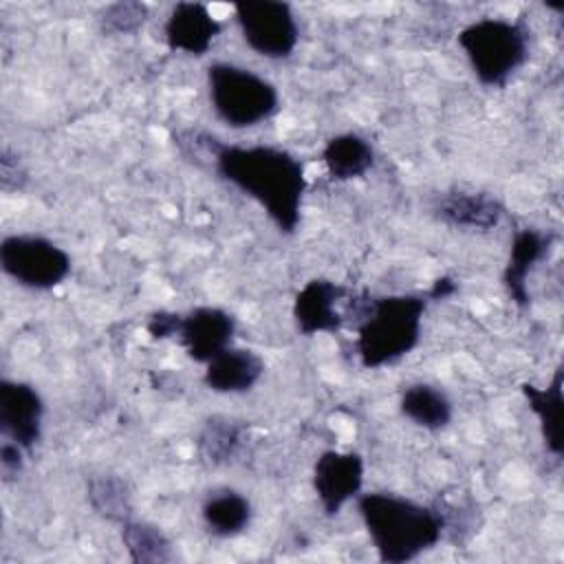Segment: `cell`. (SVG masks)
Masks as SVG:
<instances>
[{
	"instance_id": "18",
	"label": "cell",
	"mask_w": 564,
	"mask_h": 564,
	"mask_svg": "<svg viewBox=\"0 0 564 564\" xmlns=\"http://www.w3.org/2000/svg\"><path fill=\"white\" fill-rule=\"evenodd\" d=\"M322 161L330 178L352 181L364 176L375 165V150L361 134L344 132L326 141Z\"/></svg>"
},
{
	"instance_id": "23",
	"label": "cell",
	"mask_w": 564,
	"mask_h": 564,
	"mask_svg": "<svg viewBox=\"0 0 564 564\" xmlns=\"http://www.w3.org/2000/svg\"><path fill=\"white\" fill-rule=\"evenodd\" d=\"M148 15L150 9L143 2H115L99 13V26L108 35H128L137 33Z\"/></svg>"
},
{
	"instance_id": "8",
	"label": "cell",
	"mask_w": 564,
	"mask_h": 564,
	"mask_svg": "<svg viewBox=\"0 0 564 564\" xmlns=\"http://www.w3.org/2000/svg\"><path fill=\"white\" fill-rule=\"evenodd\" d=\"M364 458L359 452L326 449L313 465V489L326 516H337L344 505L361 494Z\"/></svg>"
},
{
	"instance_id": "17",
	"label": "cell",
	"mask_w": 564,
	"mask_h": 564,
	"mask_svg": "<svg viewBox=\"0 0 564 564\" xmlns=\"http://www.w3.org/2000/svg\"><path fill=\"white\" fill-rule=\"evenodd\" d=\"M207 531L216 538H236L251 522V502L236 489L223 487L207 494L200 507Z\"/></svg>"
},
{
	"instance_id": "12",
	"label": "cell",
	"mask_w": 564,
	"mask_h": 564,
	"mask_svg": "<svg viewBox=\"0 0 564 564\" xmlns=\"http://www.w3.org/2000/svg\"><path fill=\"white\" fill-rule=\"evenodd\" d=\"M220 31L223 24L200 2H176L163 24L167 48L192 57H203L209 53Z\"/></svg>"
},
{
	"instance_id": "21",
	"label": "cell",
	"mask_w": 564,
	"mask_h": 564,
	"mask_svg": "<svg viewBox=\"0 0 564 564\" xmlns=\"http://www.w3.org/2000/svg\"><path fill=\"white\" fill-rule=\"evenodd\" d=\"M245 430L247 425L242 421H234L227 416H209L203 423V430L196 441L200 456L212 465L229 463L242 443Z\"/></svg>"
},
{
	"instance_id": "26",
	"label": "cell",
	"mask_w": 564,
	"mask_h": 564,
	"mask_svg": "<svg viewBox=\"0 0 564 564\" xmlns=\"http://www.w3.org/2000/svg\"><path fill=\"white\" fill-rule=\"evenodd\" d=\"M24 454H26V452H24L18 443H13V441H9V438L2 441V445H0V467H2V474H4L7 480L13 478V476H18V474L22 471V467H24Z\"/></svg>"
},
{
	"instance_id": "16",
	"label": "cell",
	"mask_w": 564,
	"mask_h": 564,
	"mask_svg": "<svg viewBox=\"0 0 564 564\" xmlns=\"http://www.w3.org/2000/svg\"><path fill=\"white\" fill-rule=\"evenodd\" d=\"M562 368L555 370L553 379L549 386L538 388L533 383H522L520 390L531 408V412L540 421V432L544 447L560 458L564 452V441H562V416H564V397H562Z\"/></svg>"
},
{
	"instance_id": "22",
	"label": "cell",
	"mask_w": 564,
	"mask_h": 564,
	"mask_svg": "<svg viewBox=\"0 0 564 564\" xmlns=\"http://www.w3.org/2000/svg\"><path fill=\"white\" fill-rule=\"evenodd\" d=\"M90 507L110 522H126L132 513V498L128 485L115 474H99L88 480Z\"/></svg>"
},
{
	"instance_id": "19",
	"label": "cell",
	"mask_w": 564,
	"mask_h": 564,
	"mask_svg": "<svg viewBox=\"0 0 564 564\" xmlns=\"http://www.w3.org/2000/svg\"><path fill=\"white\" fill-rule=\"evenodd\" d=\"M399 410L414 425L436 432L452 421V401L447 394L430 383H412L401 392Z\"/></svg>"
},
{
	"instance_id": "9",
	"label": "cell",
	"mask_w": 564,
	"mask_h": 564,
	"mask_svg": "<svg viewBox=\"0 0 564 564\" xmlns=\"http://www.w3.org/2000/svg\"><path fill=\"white\" fill-rule=\"evenodd\" d=\"M355 293L346 286L315 278L308 280L293 300V319L302 335H317V333H337L346 322V311Z\"/></svg>"
},
{
	"instance_id": "24",
	"label": "cell",
	"mask_w": 564,
	"mask_h": 564,
	"mask_svg": "<svg viewBox=\"0 0 564 564\" xmlns=\"http://www.w3.org/2000/svg\"><path fill=\"white\" fill-rule=\"evenodd\" d=\"M24 183H26V172H24L18 154H13L4 145L2 154H0V187L4 192H18L24 187Z\"/></svg>"
},
{
	"instance_id": "11",
	"label": "cell",
	"mask_w": 564,
	"mask_h": 564,
	"mask_svg": "<svg viewBox=\"0 0 564 564\" xmlns=\"http://www.w3.org/2000/svg\"><path fill=\"white\" fill-rule=\"evenodd\" d=\"M236 317L218 306H196L181 319L178 339L189 359L207 364L218 352L231 346Z\"/></svg>"
},
{
	"instance_id": "15",
	"label": "cell",
	"mask_w": 564,
	"mask_h": 564,
	"mask_svg": "<svg viewBox=\"0 0 564 564\" xmlns=\"http://www.w3.org/2000/svg\"><path fill=\"white\" fill-rule=\"evenodd\" d=\"M434 212L445 225L474 229V231H489L505 216V207L500 205L498 198L485 192H463V189L443 194Z\"/></svg>"
},
{
	"instance_id": "6",
	"label": "cell",
	"mask_w": 564,
	"mask_h": 564,
	"mask_svg": "<svg viewBox=\"0 0 564 564\" xmlns=\"http://www.w3.org/2000/svg\"><path fill=\"white\" fill-rule=\"evenodd\" d=\"M0 267L20 286L48 291L70 275V256L35 234H11L0 242Z\"/></svg>"
},
{
	"instance_id": "13",
	"label": "cell",
	"mask_w": 564,
	"mask_h": 564,
	"mask_svg": "<svg viewBox=\"0 0 564 564\" xmlns=\"http://www.w3.org/2000/svg\"><path fill=\"white\" fill-rule=\"evenodd\" d=\"M264 375V359L251 348L229 346L205 364L203 381L212 392L238 394L251 390Z\"/></svg>"
},
{
	"instance_id": "2",
	"label": "cell",
	"mask_w": 564,
	"mask_h": 564,
	"mask_svg": "<svg viewBox=\"0 0 564 564\" xmlns=\"http://www.w3.org/2000/svg\"><path fill=\"white\" fill-rule=\"evenodd\" d=\"M357 511L377 557L386 564L416 560L436 546L445 531V518L438 509L388 491L359 494Z\"/></svg>"
},
{
	"instance_id": "14",
	"label": "cell",
	"mask_w": 564,
	"mask_h": 564,
	"mask_svg": "<svg viewBox=\"0 0 564 564\" xmlns=\"http://www.w3.org/2000/svg\"><path fill=\"white\" fill-rule=\"evenodd\" d=\"M553 242L551 234H542L538 229H520L513 240H511V249H509V260L507 267L502 271V284L507 289V295L518 304V306H527L531 302V293H529V273L533 271V267L549 253Z\"/></svg>"
},
{
	"instance_id": "5",
	"label": "cell",
	"mask_w": 564,
	"mask_h": 564,
	"mask_svg": "<svg viewBox=\"0 0 564 564\" xmlns=\"http://www.w3.org/2000/svg\"><path fill=\"white\" fill-rule=\"evenodd\" d=\"M207 93L218 119L236 130L258 126L280 110L278 88L269 79L229 62L207 66Z\"/></svg>"
},
{
	"instance_id": "10",
	"label": "cell",
	"mask_w": 564,
	"mask_h": 564,
	"mask_svg": "<svg viewBox=\"0 0 564 564\" xmlns=\"http://www.w3.org/2000/svg\"><path fill=\"white\" fill-rule=\"evenodd\" d=\"M44 401L40 392L24 381H0V432L4 438L31 452L42 438Z\"/></svg>"
},
{
	"instance_id": "3",
	"label": "cell",
	"mask_w": 564,
	"mask_h": 564,
	"mask_svg": "<svg viewBox=\"0 0 564 564\" xmlns=\"http://www.w3.org/2000/svg\"><path fill=\"white\" fill-rule=\"evenodd\" d=\"M427 295L370 297L357 326V355L364 368H381L412 352L421 339Z\"/></svg>"
},
{
	"instance_id": "20",
	"label": "cell",
	"mask_w": 564,
	"mask_h": 564,
	"mask_svg": "<svg viewBox=\"0 0 564 564\" xmlns=\"http://www.w3.org/2000/svg\"><path fill=\"white\" fill-rule=\"evenodd\" d=\"M121 540L130 560L137 564H161L174 560L172 542L156 524L126 520L121 524Z\"/></svg>"
},
{
	"instance_id": "27",
	"label": "cell",
	"mask_w": 564,
	"mask_h": 564,
	"mask_svg": "<svg viewBox=\"0 0 564 564\" xmlns=\"http://www.w3.org/2000/svg\"><path fill=\"white\" fill-rule=\"evenodd\" d=\"M454 291H456V284L452 282V278H438L434 282V286L430 289L427 297L430 300H443V297H449Z\"/></svg>"
},
{
	"instance_id": "4",
	"label": "cell",
	"mask_w": 564,
	"mask_h": 564,
	"mask_svg": "<svg viewBox=\"0 0 564 564\" xmlns=\"http://www.w3.org/2000/svg\"><path fill=\"white\" fill-rule=\"evenodd\" d=\"M456 40L482 86H505L529 57V33L518 20L480 18L463 26Z\"/></svg>"
},
{
	"instance_id": "1",
	"label": "cell",
	"mask_w": 564,
	"mask_h": 564,
	"mask_svg": "<svg viewBox=\"0 0 564 564\" xmlns=\"http://www.w3.org/2000/svg\"><path fill=\"white\" fill-rule=\"evenodd\" d=\"M214 167L223 181L253 198L282 234H293L306 192L304 163L275 145H216Z\"/></svg>"
},
{
	"instance_id": "25",
	"label": "cell",
	"mask_w": 564,
	"mask_h": 564,
	"mask_svg": "<svg viewBox=\"0 0 564 564\" xmlns=\"http://www.w3.org/2000/svg\"><path fill=\"white\" fill-rule=\"evenodd\" d=\"M181 319H183L181 313L154 311V313L148 317L145 330L150 333L152 339H167V337L178 335V330H181Z\"/></svg>"
},
{
	"instance_id": "7",
	"label": "cell",
	"mask_w": 564,
	"mask_h": 564,
	"mask_svg": "<svg viewBox=\"0 0 564 564\" xmlns=\"http://www.w3.org/2000/svg\"><path fill=\"white\" fill-rule=\"evenodd\" d=\"M245 44L267 59H286L300 40L295 13L289 2L245 0L234 7Z\"/></svg>"
}]
</instances>
